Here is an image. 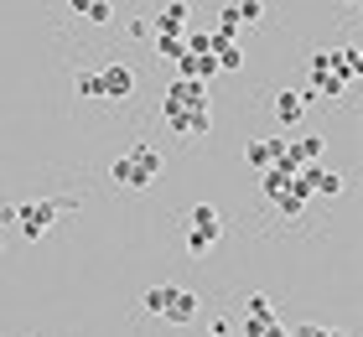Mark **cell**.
Returning <instances> with one entry per match:
<instances>
[{
  "label": "cell",
  "instance_id": "obj_1",
  "mask_svg": "<svg viewBox=\"0 0 363 337\" xmlns=\"http://www.w3.org/2000/svg\"><path fill=\"white\" fill-rule=\"evenodd\" d=\"M167 172V161H161V150L156 145H130L125 156H114L109 166V177H114V187H130V192H140V187H151V182Z\"/></svg>",
  "mask_w": 363,
  "mask_h": 337
},
{
  "label": "cell",
  "instance_id": "obj_2",
  "mask_svg": "<svg viewBox=\"0 0 363 337\" xmlns=\"http://www.w3.org/2000/svg\"><path fill=\"white\" fill-rule=\"evenodd\" d=\"M259 187H265V197L275 202L286 218H301L306 213V202L311 192L301 187V177H291V172H280V166H270V172H259Z\"/></svg>",
  "mask_w": 363,
  "mask_h": 337
},
{
  "label": "cell",
  "instance_id": "obj_3",
  "mask_svg": "<svg viewBox=\"0 0 363 337\" xmlns=\"http://www.w3.org/2000/svg\"><path fill=\"white\" fill-rule=\"evenodd\" d=\"M218 239H223V213L213 208V202H197V208H192V223H187V249L203 260V255L218 249Z\"/></svg>",
  "mask_w": 363,
  "mask_h": 337
},
{
  "label": "cell",
  "instance_id": "obj_4",
  "mask_svg": "<svg viewBox=\"0 0 363 337\" xmlns=\"http://www.w3.org/2000/svg\"><path fill=\"white\" fill-rule=\"evenodd\" d=\"M57 218H62V213H57V197H42V202H16V228H21L31 244H37L42 233L57 223Z\"/></svg>",
  "mask_w": 363,
  "mask_h": 337
},
{
  "label": "cell",
  "instance_id": "obj_5",
  "mask_svg": "<svg viewBox=\"0 0 363 337\" xmlns=\"http://www.w3.org/2000/svg\"><path fill=\"white\" fill-rule=\"evenodd\" d=\"M172 109H208V83H197V78H177L167 99H161V114H172Z\"/></svg>",
  "mask_w": 363,
  "mask_h": 337
},
{
  "label": "cell",
  "instance_id": "obj_6",
  "mask_svg": "<svg viewBox=\"0 0 363 337\" xmlns=\"http://www.w3.org/2000/svg\"><path fill=\"white\" fill-rule=\"evenodd\" d=\"M161 125H167L172 135H182V140H203V135L213 130V114L208 109H172V114H161Z\"/></svg>",
  "mask_w": 363,
  "mask_h": 337
},
{
  "label": "cell",
  "instance_id": "obj_7",
  "mask_svg": "<svg viewBox=\"0 0 363 337\" xmlns=\"http://www.w3.org/2000/svg\"><path fill=\"white\" fill-rule=\"evenodd\" d=\"M99 83H104V99H130L135 94V67L109 62V67H99Z\"/></svg>",
  "mask_w": 363,
  "mask_h": 337
},
{
  "label": "cell",
  "instance_id": "obj_8",
  "mask_svg": "<svg viewBox=\"0 0 363 337\" xmlns=\"http://www.w3.org/2000/svg\"><path fill=\"white\" fill-rule=\"evenodd\" d=\"M296 177H301V187H306L311 197H337V192H342V177L327 172V166H301Z\"/></svg>",
  "mask_w": 363,
  "mask_h": 337
},
{
  "label": "cell",
  "instance_id": "obj_9",
  "mask_svg": "<svg viewBox=\"0 0 363 337\" xmlns=\"http://www.w3.org/2000/svg\"><path fill=\"white\" fill-rule=\"evenodd\" d=\"M197 311H203V306H197V296L182 291V285H172V301H167V311H161V316H167L172 327H187V322H197Z\"/></svg>",
  "mask_w": 363,
  "mask_h": 337
},
{
  "label": "cell",
  "instance_id": "obj_10",
  "mask_svg": "<svg viewBox=\"0 0 363 337\" xmlns=\"http://www.w3.org/2000/svg\"><path fill=\"white\" fill-rule=\"evenodd\" d=\"M275 120H280V125H301V120H306V94L280 89V94H275Z\"/></svg>",
  "mask_w": 363,
  "mask_h": 337
},
{
  "label": "cell",
  "instance_id": "obj_11",
  "mask_svg": "<svg viewBox=\"0 0 363 337\" xmlns=\"http://www.w3.org/2000/svg\"><path fill=\"white\" fill-rule=\"evenodd\" d=\"M327 62H333V73L348 78V83L363 78V53H358V47H337V53H327Z\"/></svg>",
  "mask_w": 363,
  "mask_h": 337
},
{
  "label": "cell",
  "instance_id": "obj_12",
  "mask_svg": "<svg viewBox=\"0 0 363 337\" xmlns=\"http://www.w3.org/2000/svg\"><path fill=\"white\" fill-rule=\"evenodd\" d=\"M291 156H296V166H322L327 135H301V140H291Z\"/></svg>",
  "mask_w": 363,
  "mask_h": 337
},
{
  "label": "cell",
  "instance_id": "obj_13",
  "mask_svg": "<svg viewBox=\"0 0 363 337\" xmlns=\"http://www.w3.org/2000/svg\"><path fill=\"white\" fill-rule=\"evenodd\" d=\"M151 31H172V37H182V31H187V6H182V0L161 6V11H156V21H151Z\"/></svg>",
  "mask_w": 363,
  "mask_h": 337
},
{
  "label": "cell",
  "instance_id": "obj_14",
  "mask_svg": "<svg viewBox=\"0 0 363 337\" xmlns=\"http://www.w3.org/2000/svg\"><path fill=\"white\" fill-rule=\"evenodd\" d=\"M68 6H73L78 16H84V21H94V26H104L109 16H114V6H109V0H68Z\"/></svg>",
  "mask_w": 363,
  "mask_h": 337
},
{
  "label": "cell",
  "instance_id": "obj_15",
  "mask_svg": "<svg viewBox=\"0 0 363 337\" xmlns=\"http://www.w3.org/2000/svg\"><path fill=\"white\" fill-rule=\"evenodd\" d=\"M151 37H156V57H167V62H177L182 53H187L182 37H172V31H151Z\"/></svg>",
  "mask_w": 363,
  "mask_h": 337
},
{
  "label": "cell",
  "instance_id": "obj_16",
  "mask_svg": "<svg viewBox=\"0 0 363 337\" xmlns=\"http://www.w3.org/2000/svg\"><path fill=\"white\" fill-rule=\"evenodd\" d=\"M213 62H218V73H239V67H244V47H218Z\"/></svg>",
  "mask_w": 363,
  "mask_h": 337
},
{
  "label": "cell",
  "instance_id": "obj_17",
  "mask_svg": "<svg viewBox=\"0 0 363 337\" xmlns=\"http://www.w3.org/2000/svg\"><path fill=\"white\" fill-rule=\"evenodd\" d=\"M73 94L78 99H104V83H99V73H78L73 78Z\"/></svg>",
  "mask_w": 363,
  "mask_h": 337
},
{
  "label": "cell",
  "instance_id": "obj_18",
  "mask_svg": "<svg viewBox=\"0 0 363 337\" xmlns=\"http://www.w3.org/2000/svg\"><path fill=\"white\" fill-rule=\"evenodd\" d=\"M234 11H239V26L265 21V0H234Z\"/></svg>",
  "mask_w": 363,
  "mask_h": 337
},
{
  "label": "cell",
  "instance_id": "obj_19",
  "mask_svg": "<svg viewBox=\"0 0 363 337\" xmlns=\"http://www.w3.org/2000/svg\"><path fill=\"white\" fill-rule=\"evenodd\" d=\"M244 316H250V322H270V316H275L270 296H250V301H244Z\"/></svg>",
  "mask_w": 363,
  "mask_h": 337
},
{
  "label": "cell",
  "instance_id": "obj_20",
  "mask_svg": "<svg viewBox=\"0 0 363 337\" xmlns=\"http://www.w3.org/2000/svg\"><path fill=\"white\" fill-rule=\"evenodd\" d=\"M167 301H172V285H151V291H145V311L161 316V311H167Z\"/></svg>",
  "mask_w": 363,
  "mask_h": 337
},
{
  "label": "cell",
  "instance_id": "obj_21",
  "mask_svg": "<svg viewBox=\"0 0 363 337\" xmlns=\"http://www.w3.org/2000/svg\"><path fill=\"white\" fill-rule=\"evenodd\" d=\"M291 337H333V332L317 327V322H301V327H291Z\"/></svg>",
  "mask_w": 363,
  "mask_h": 337
},
{
  "label": "cell",
  "instance_id": "obj_22",
  "mask_svg": "<svg viewBox=\"0 0 363 337\" xmlns=\"http://www.w3.org/2000/svg\"><path fill=\"white\" fill-rule=\"evenodd\" d=\"M125 31H130L135 42H145V37H151V21H140V16H135V21H125Z\"/></svg>",
  "mask_w": 363,
  "mask_h": 337
},
{
  "label": "cell",
  "instance_id": "obj_23",
  "mask_svg": "<svg viewBox=\"0 0 363 337\" xmlns=\"http://www.w3.org/2000/svg\"><path fill=\"white\" fill-rule=\"evenodd\" d=\"M234 332V322H228V316H213V337H228Z\"/></svg>",
  "mask_w": 363,
  "mask_h": 337
},
{
  "label": "cell",
  "instance_id": "obj_24",
  "mask_svg": "<svg viewBox=\"0 0 363 337\" xmlns=\"http://www.w3.org/2000/svg\"><path fill=\"white\" fill-rule=\"evenodd\" d=\"M0 223H6V228L16 223V202H0Z\"/></svg>",
  "mask_w": 363,
  "mask_h": 337
},
{
  "label": "cell",
  "instance_id": "obj_25",
  "mask_svg": "<svg viewBox=\"0 0 363 337\" xmlns=\"http://www.w3.org/2000/svg\"><path fill=\"white\" fill-rule=\"evenodd\" d=\"M342 6H363V0H342Z\"/></svg>",
  "mask_w": 363,
  "mask_h": 337
}]
</instances>
